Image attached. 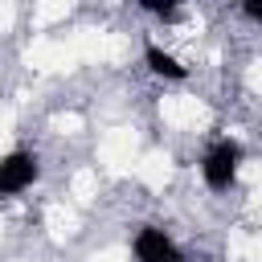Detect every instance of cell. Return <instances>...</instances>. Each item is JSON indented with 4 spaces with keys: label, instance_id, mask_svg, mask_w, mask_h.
Wrapping results in <instances>:
<instances>
[{
    "label": "cell",
    "instance_id": "6da1fadb",
    "mask_svg": "<svg viewBox=\"0 0 262 262\" xmlns=\"http://www.w3.org/2000/svg\"><path fill=\"white\" fill-rule=\"evenodd\" d=\"M242 143L237 139H217L209 151H205V160H201V176H205V184L213 188V192H225V188H233V180H237V168H242Z\"/></svg>",
    "mask_w": 262,
    "mask_h": 262
},
{
    "label": "cell",
    "instance_id": "7a4b0ae2",
    "mask_svg": "<svg viewBox=\"0 0 262 262\" xmlns=\"http://www.w3.org/2000/svg\"><path fill=\"white\" fill-rule=\"evenodd\" d=\"M41 176V160L37 151H8L0 160V201L8 196H20L25 188H33Z\"/></svg>",
    "mask_w": 262,
    "mask_h": 262
},
{
    "label": "cell",
    "instance_id": "3957f363",
    "mask_svg": "<svg viewBox=\"0 0 262 262\" xmlns=\"http://www.w3.org/2000/svg\"><path fill=\"white\" fill-rule=\"evenodd\" d=\"M131 254H135V262H184V250L160 225H139L131 237Z\"/></svg>",
    "mask_w": 262,
    "mask_h": 262
},
{
    "label": "cell",
    "instance_id": "277c9868",
    "mask_svg": "<svg viewBox=\"0 0 262 262\" xmlns=\"http://www.w3.org/2000/svg\"><path fill=\"white\" fill-rule=\"evenodd\" d=\"M143 61H147V70L156 74V78H164V82H184L188 78V66H180L164 45H156V41H147L143 45Z\"/></svg>",
    "mask_w": 262,
    "mask_h": 262
},
{
    "label": "cell",
    "instance_id": "5b68a950",
    "mask_svg": "<svg viewBox=\"0 0 262 262\" xmlns=\"http://www.w3.org/2000/svg\"><path fill=\"white\" fill-rule=\"evenodd\" d=\"M139 8L147 16H160V20H176L180 16V4L176 0H139Z\"/></svg>",
    "mask_w": 262,
    "mask_h": 262
},
{
    "label": "cell",
    "instance_id": "8992f818",
    "mask_svg": "<svg viewBox=\"0 0 262 262\" xmlns=\"http://www.w3.org/2000/svg\"><path fill=\"white\" fill-rule=\"evenodd\" d=\"M242 12H246L250 20H262V4H258V0H246V4H242Z\"/></svg>",
    "mask_w": 262,
    "mask_h": 262
}]
</instances>
